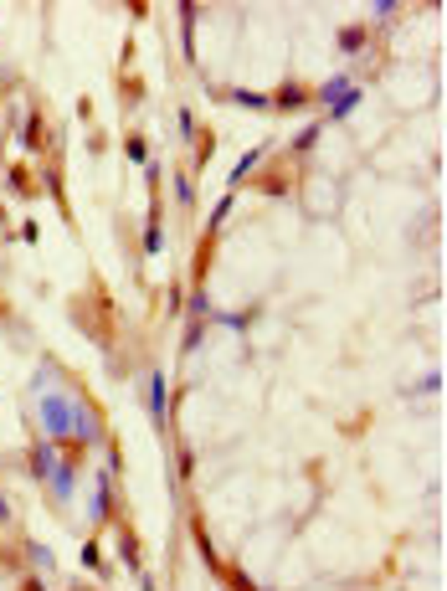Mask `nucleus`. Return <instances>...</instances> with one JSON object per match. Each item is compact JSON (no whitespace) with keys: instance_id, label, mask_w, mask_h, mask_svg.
Returning <instances> with one entry per match:
<instances>
[{"instance_id":"13","label":"nucleus","mask_w":447,"mask_h":591,"mask_svg":"<svg viewBox=\"0 0 447 591\" xmlns=\"http://www.w3.org/2000/svg\"><path fill=\"white\" fill-rule=\"evenodd\" d=\"M298 103H304V93H298V88H283V98H278V108H298Z\"/></svg>"},{"instance_id":"14","label":"nucleus","mask_w":447,"mask_h":591,"mask_svg":"<svg viewBox=\"0 0 447 591\" xmlns=\"http://www.w3.org/2000/svg\"><path fill=\"white\" fill-rule=\"evenodd\" d=\"M6 514H11V509H6V499H0V519H6Z\"/></svg>"},{"instance_id":"11","label":"nucleus","mask_w":447,"mask_h":591,"mask_svg":"<svg viewBox=\"0 0 447 591\" xmlns=\"http://www.w3.org/2000/svg\"><path fill=\"white\" fill-rule=\"evenodd\" d=\"M26 144H41V119L37 113H26Z\"/></svg>"},{"instance_id":"9","label":"nucleus","mask_w":447,"mask_h":591,"mask_svg":"<svg viewBox=\"0 0 447 591\" xmlns=\"http://www.w3.org/2000/svg\"><path fill=\"white\" fill-rule=\"evenodd\" d=\"M313 144H319V124H309V129H304V134H298V139H293V150H313Z\"/></svg>"},{"instance_id":"3","label":"nucleus","mask_w":447,"mask_h":591,"mask_svg":"<svg viewBox=\"0 0 447 591\" xmlns=\"http://www.w3.org/2000/svg\"><path fill=\"white\" fill-rule=\"evenodd\" d=\"M149 417H155V427H164V375H149Z\"/></svg>"},{"instance_id":"8","label":"nucleus","mask_w":447,"mask_h":591,"mask_svg":"<svg viewBox=\"0 0 447 591\" xmlns=\"http://www.w3.org/2000/svg\"><path fill=\"white\" fill-rule=\"evenodd\" d=\"M257 160H262V150H252V155H242V160H237V170H231V186H237V180H247V175H252V165H257Z\"/></svg>"},{"instance_id":"5","label":"nucleus","mask_w":447,"mask_h":591,"mask_svg":"<svg viewBox=\"0 0 447 591\" xmlns=\"http://www.w3.org/2000/svg\"><path fill=\"white\" fill-rule=\"evenodd\" d=\"M339 46H344V52H360V46H365V26H344L339 31Z\"/></svg>"},{"instance_id":"12","label":"nucleus","mask_w":447,"mask_h":591,"mask_svg":"<svg viewBox=\"0 0 447 591\" xmlns=\"http://www.w3.org/2000/svg\"><path fill=\"white\" fill-rule=\"evenodd\" d=\"M226 211H231V195H221V201H216V211H211V232H216V226L226 221Z\"/></svg>"},{"instance_id":"10","label":"nucleus","mask_w":447,"mask_h":591,"mask_svg":"<svg viewBox=\"0 0 447 591\" xmlns=\"http://www.w3.org/2000/svg\"><path fill=\"white\" fill-rule=\"evenodd\" d=\"M190 314H195V319L211 314V299H206V293H190Z\"/></svg>"},{"instance_id":"6","label":"nucleus","mask_w":447,"mask_h":591,"mask_svg":"<svg viewBox=\"0 0 447 591\" xmlns=\"http://www.w3.org/2000/svg\"><path fill=\"white\" fill-rule=\"evenodd\" d=\"M226 98H231V103H242V108H268V98H262V93H247V88H231Z\"/></svg>"},{"instance_id":"1","label":"nucleus","mask_w":447,"mask_h":591,"mask_svg":"<svg viewBox=\"0 0 447 591\" xmlns=\"http://www.w3.org/2000/svg\"><path fill=\"white\" fill-rule=\"evenodd\" d=\"M319 98L329 103V119H350V113L360 108V88L350 83V77H329V83L319 88Z\"/></svg>"},{"instance_id":"2","label":"nucleus","mask_w":447,"mask_h":591,"mask_svg":"<svg viewBox=\"0 0 447 591\" xmlns=\"http://www.w3.org/2000/svg\"><path fill=\"white\" fill-rule=\"evenodd\" d=\"M72 417H77V406L67 396H41V422H46V437L52 442L72 437Z\"/></svg>"},{"instance_id":"4","label":"nucleus","mask_w":447,"mask_h":591,"mask_svg":"<svg viewBox=\"0 0 447 591\" xmlns=\"http://www.w3.org/2000/svg\"><path fill=\"white\" fill-rule=\"evenodd\" d=\"M31 463H37V468H31L37 479H52V468H57V448H52V442H41V448L31 453Z\"/></svg>"},{"instance_id":"7","label":"nucleus","mask_w":447,"mask_h":591,"mask_svg":"<svg viewBox=\"0 0 447 591\" xmlns=\"http://www.w3.org/2000/svg\"><path fill=\"white\" fill-rule=\"evenodd\" d=\"M52 488H57L62 499L72 494V468H67V463H62V468H52Z\"/></svg>"}]
</instances>
